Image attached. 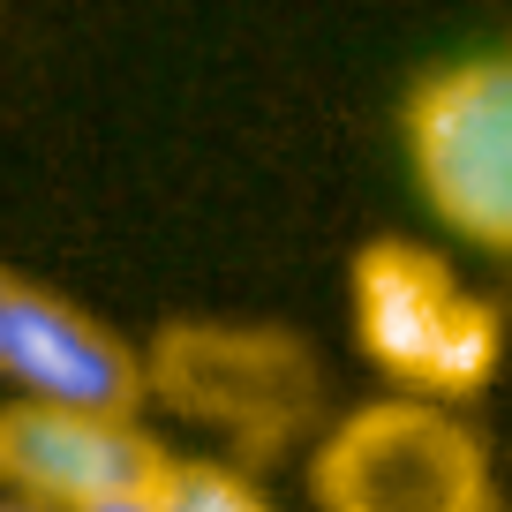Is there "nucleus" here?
<instances>
[{
	"label": "nucleus",
	"instance_id": "423d86ee",
	"mask_svg": "<svg viewBox=\"0 0 512 512\" xmlns=\"http://www.w3.org/2000/svg\"><path fill=\"white\" fill-rule=\"evenodd\" d=\"M0 384L8 400L76 407V415H144V347H128L106 317L31 279L0 294Z\"/></svg>",
	"mask_w": 512,
	"mask_h": 512
},
{
	"label": "nucleus",
	"instance_id": "7ed1b4c3",
	"mask_svg": "<svg viewBox=\"0 0 512 512\" xmlns=\"http://www.w3.org/2000/svg\"><path fill=\"white\" fill-rule=\"evenodd\" d=\"M317 512H497L482 437L430 400H362L309 445Z\"/></svg>",
	"mask_w": 512,
	"mask_h": 512
},
{
	"label": "nucleus",
	"instance_id": "1a4fd4ad",
	"mask_svg": "<svg viewBox=\"0 0 512 512\" xmlns=\"http://www.w3.org/2000/svg\"><path fill=\"white\" fill-rule=\"evenodd\" d=\"M0 512H46V505H23V497H0Z\"/></svg>",
	"mask_w": 512,
	"mask_h": 512
},
{
	"label": "nucleus",
	"instance_id": "39448f33",
	"mask_svg": "<svg viewBox=\"0 0 512 512\" xmlns=\"http://www.w3.org/2000/svg\"><path fill=\"white\" fill-rule=\"evenodd\" d=\"M174 452L144 415H76V407L0 400V497L46 512H91L113 497H144L166 482Z\"/></svg>",
	"mask_w": 512,
	"mask_h": 512
},
{
	"label": "nucleus",
	"instance_id": "20e7f679",
	"mask_svg": "<svg viewBox=\"0 0 512 512\" xmlns=\"http://www.w3.org/2000/svg\"><path fill=\"white\" fill-rule=\"evenodd\" d=\"M400 136L430 219L512 256V46L430 68L400 106Z\"/></svg>",
	"mask_w": 512,
	"mask_h": 512
},
{
	"label": "nucleus",
	"instance_id": "6e6552de",
	"mask_svg": "<svg viewBox=\"0 0 512 512\" xmlns=\"http://www.w3.org/2000/svg\"><path fill=\"white\" fill-rule=\"evenodd\" d=\"M91 512H166V482H159V490H144V497H113V505H91Z\"/></svg>",
	"mask_w": 512,
	"mask_h": 512
},
{
	"label": "nucleus",
	"instance_id": "f03ea898",
	"mask_svg": "<svg viewBox=\"0 0 512 512\" xmlns=\"http://www.w3.org/2000/svg\"><path fill=\"white\" fill-rule=\"evenodd\" d=\"M144 392L166 415L219 430L241 460H272L317 422V354L279 324L181 317L144 347Z\"/></svg>",
	"mask_w": 512,
	"mask_h": 512
},
{
	"label": "nucleus",
	"instance_id": "9d476101",
	"mask_svg": "<svg viewBox=\"0 0 512 512\" xmlns=\"http://www.w3.org/2000/svg\"><path fill=\"white\" fill-rule=\"evenodd\" d=\"M8 279H16V272H8V264H0V294H8Z\"/></svg>",
	"mask_w": 512,
	"mask_h": 512
},
{
	"label": "nucleus",
	"instance_id": "f257e3e1",
	"mask_svg": "<svg viewBox=\"0 0 512 512\" xmlns=\"http://www.w3.org/2000/svg\"><path fill=\"white\" fill-rule=\"evenodd\" d=\"M347 309L354 339H362L369 369L400 384V400L460 407L505 362V317L497 302H482L452 256H437L430 241L377 234L347 272Z\"/></svg>",
	"mask_w": 512,
	"mask_h": 512
},
{
	"label": "nucleus",
	"instance_id": "0eeeda50",
	"mask_svg": "<svg viewBox=\"0 0 512 512\" xmlns=\"http://www.w3.org/2000/svg\"><path fill=\"white\" fill-rule=\"evenodd\" d=\"M166 512H279L234 460H181L166 467Z\"/></svg>",
	"mask_w": 512,
	"mask_h": 512
}]
</instances>
